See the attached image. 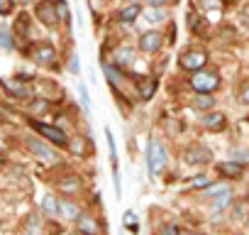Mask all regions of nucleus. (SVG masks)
Segmentation results:
<instances>
[{"label": "nucleus", "instance_id": "9d476101", "mask_svg": "<svg viewBox=\"0 0 249 235\" xmlns=\"http://www.w3.org/2000/svg\"><path fill=\"white\" fill-rule=\"evenodd\" d=\"M76 225H78V230H81L83 235H103L100 223H98L93 215H88V213H81V215L76 218Z\"/></svg>", "mask_w": 249, "mask_h": 235}, {"label": "nucleus", "instance_id": "a878e982", "mask_svg": "<svg viewBox=\"0 0 249 235\" xmlns=\"http://www.w3.org/2000/svg\"><path fill=\"white\" fill-rule=\"evenodd\" d=\"M122 223H124V228L132 230V233H137V230H140V223H137V213H135V211H124Z\"/></svg>", "mask_w": 249, "mask_h": 235}, {"label": "nucleus", "instance_id": "4be33fe9", "mask_svg": "<svg viewBox=\"0 0 249 235\" xmlns=\"http://www.w3.org/2000/svg\"><path fill=\"white\" fill-rule=\"evenodd\" d=\"M42 211H44L47 215H56V213H59V198L52 196V194H47V196L42 198Z\"/></svg>", "mask_w": 249, "mask_h": 235}, {"label": "nucleus", "instance_id": "a211bd4d", "mask_svg": "<svg viewBox=\"0 0 249 235\" xmlns=\"http://www.w3.org/2000/svg\"><path fill=\"white\" fill-rule=\"evenodd\" d=\"M140 13H142V8H140L137 3H132V5L122 8V10L117 13V20H120V22H135V20L140 18Z\"/></svg>", "mask_w": 249, "mask_h": 235}, {"label": "nucleus", "instance_id": "b1692460", "mask_svg": "<svg viewBox=\"0 0 249 235\" xmlns=\"http://www.w3.org/2000/svg\"><path fill=\"white\" fill-rule=\"evenodd\" d=\"M193 105H196L198 110H213L215 98H210V96H205V93H198V96L193 98Z\"/></svg>", "mask_w": 249, "mask_h": 235}, {"label": "nucleus", "instance_id": "72a5a7b5", "mask_svg": "<svg viewBox=\"0 0 249 235\" xmlns=\"http://www.w3.org/2000/svg\"><path fill=\"white\" fill-rule=\"evenodd\" d=\"M247 96H249V86H247V83H242V91H239V100H242V103H247V100H249Z\"/></svg>", "mask_w": 249, "mask_h": 235}, {"label": "nucleus", "instance_id": "2f4dec72", "mask_svg": "<svg viewBox=\"0 0 249 235\" xmlns=\"http://www.w3.org/2000/svg\"><path fill=\"white\" fill-rule=\"evenodd\" d=\"M13 10V0H0V15H8Z\"/></svg>", "mask_w": 249, "mask_h": 235}, {"label": "nucleus", "instance_id": "ddd939ff", "mask_svg": "<svg viewBox=\"0 0 249 235\" xmlns=\"http://www.w3.org/2000/svg\"><path fill=\"white\" fill-rule=\"evenodd\" d=\"M37 18L44 22V25H56V15H54V8H52V0H44V3L37 5Z\"/></svg>", "mask_w": 249, "mask_h": 235}, {"label": "nucleus", "instance_id": "4c0bfd02", "mask_svg": "<svg viewBox=\"0 0 249 235\" xmlns=\"http://www.w3.org/2000/svg\"><path fill=\"white\" fill-rule=\"evenodd\" d=\"M183 235H196V233H183Z\"/></svg>", "mask_w": 249, "mask_h": 235}, {"label": "nucleus", "instance_id": "f704fd0d", "mask_svg": "<svg viewBox=\"0 0 249 235\" xmlns=\"http://www.w3.org/2000/svg\"><path fill=\"white\" fill-rule=\"evenodd\" d=\"M71 150H73L76 155H83V145H81V140H78V137L71 142Z\"/></svg>", "mask_w": 249, "mask_h": 235}, {"label": "nucleus", "instance_id": "412c9836", "mask_svg": "<svg viewBox=\"0 0 249 235\" xmlns=\"http://www.w3.org/2000/svg\"><path fill=\"white\" fill-rule=\"evenodd\" d=\"M0 49H5V52L15 49V37L10 35V30L5 25H0Z\"/></svg>", "mask_w": 249, "mask_h": 235}, {"label": "nucleus", "instance_id": "1a4fd4ad", "mask_svg": "<svg viewBox=\"0 0 249 235\" xmlns=\"http://www.w3.org/2000/svg\"><path fill=\"white\" fill-rule=\"evenodd\" d=\"M213 159V152L208 147H200V145H193L186 150V162L188 164H208Z\"/></svg>", "mask_w": 249, "mask_h": 235}, {"label": "nucleus", "instance_id": "dca6fc26", "mask_svg": "<svg viewBox=\"0 0 249 235\" xmlns=\"http://www.w3.org/2000/svg\"><path fill=\"white\" fill-rule=\"evenodd\" d=\"M242 172H244V167H239V164H234V162H222V164H217V174H220V176L239 179Z\"/></svg>", "mask_w": 249, "mask_h": 235}, {"label": "nucleus", "instance_id": "5701e85b", "mask_svg": "<svg viewBox=\"0 0 249 235\" xmlns=\"http://www.w3.org/2000/svg\"><path fill=\"white\" fill-rule=\"evenodd\" d=\"M78 189H81V181H78L76 176H66V179L59 181V191H64V194H73V191H78Z\"/></svg>", "mask_w": 249, "mask_h": 235}, {"label": "nucleus", "instance_id": "f03ea898", "mask_svg": "<svg viewBox=\"0 0 249 235\" xmlns=\"http://www.w3.org/2000/svg\"><path fill=\"white\" fill-rule=\"evenodd\" d=\"M191 86H193V91L210 96V93H213V91L220 86V76H217V71L200 69V71H196V74L191 76Z\"/></svg>", "mask_w": 249, "mask_h": 235}, {"label": "nucleus", "instance_id": "2eb2a0df", "mask_svg": "<svg viewBox=\"0 0 249 235\" xmlns=\"http://www.w3.org/2000/svg\"><path fill=\"white\" fill-rule=\"evenodd\" d=\"M56 215H64V218H69V220H76V218L81 215V211H78V206H76L73 201L64 198V201H59V213H56Z\"/></svg>", "mask_w": 249, "mask_h": 235}, {"label": "nucleus", "instance_id": "c756f323", "mask_svg": "<svg viewBox=\"0 0 249 235\" xmlns=\"http://www.w3.org/2000/svg\"><path fill=\"white\" fill-rule=\"evenodd\" d=\"M147 18H149V22H161V20H164V10H157V8H149V13H147Z\"/></svg>", "mask_w": 249, "mask_h": 235}, {"label": "nucleus", "instance_id": "7ed1b4c3", "mask_svg": "<svg viewBox=\"0 0 249 235\" xmlns=\"http://www.w3.org/2000/svg\"><path fill=\"white\" fill-rule=\"evenodd\" d=\"M39 135H44L49 142H54L56 147H69V137L64 135V130H59L56 125H47V123H37V120H32L30 123Z\"/></svg>", "mask_w": 249, "mask_h": 235}, {"label": "nucleus", "instance_id": "7c9ffc66", "mask_svg": "<svg viewBox=\"0 0 249 235\" xmlns=\"http://www.w3.org/2000/svg\"><path fill=\"white\" fill-rule=\"evenodd\" d=\"M69 69H71L73 74H81V61H78V54H76V52H73L71 59H69Z\"/></svg>", "mask_w": 249, "mask_h": 235}, {"label": "nucleus", "instance_id": "6e6552de", "mask_svg": "<svg viewBox=\"0 0 249 235\" xmlns=\"http://www.w3.org/2000/svg\"><path fill=\"white\" fill-rule=\"evenodd\" d=\"M161 44H164V37H161L159 32H144V35L140 37V49H142V52H147V54L159 52V49H161Z\"/></svg>", "mask_w": 249, "mask_h": 235}, {"label": "nucleus", "instance_id": "58836bf2", "mask_svg": "<svg viewBox=\"0 0 249 235\" xmlns=\"http://www.w3.org/2000/svg\"><path fill=\"white\" fill-rule=\"evenodd\" d=\"M222 3H232V0H222Z\"/></svg>", "mask_w": 249, "mask_h": 235}, {"label": "nucleus", "instance_id": "f257e3e1", "mask_svg": "<svg viewBox=\"0 0 249 235\" xmlns=\"http://www.w3.org/2000/svg\"><path fill=\"white\" fill-rule=\"evenodd\" d=\"M169 167V150L159 140H149L147 145V172L149 176H159Z\"/></svg>", "mask_w": 249, "mask_h": 235}, {"label": "nucleus", "instance_id": "39448f33", "mask_svg": "<svg viewBox=\"0 0 249 235\" xmlns=\"http://www.w3.org/2000/svg\"><path fill=\"white\" fill-rule=\"evenodd\" d=\"M27 76H22L20 81H10V78H0V83H3V88L8 91V93H13V96H18V98H32V88L27 86Z\"/></svg>", "mask_w": 249, "mask_h": 235}, {"label": "nucleus", "instance_id": "4468645a", "mask_svg": "<svg viewBox=\"0 0 249 235\" xmlns=\"http://www.w3.org/2000/svg\"><path fill=\"white\" fill-rule=\"evenodd\" d=\"M203 125L208 128V130H222L225 125H227V118H225V113H208L205 118H203Z\"/></svg>", "mask_w": 249, "mask_h": 235}, {"label": "nucleus", "instance_id": "f3484780", "mask_svg": "<svg viewBox=\"0 0 249 235\" xmlns=\"http://www.w3.org/2000/svg\"><path fill=\"white\" fill-rule=\"evenodd\" d=\"M22 235H42V218L39 215H27L25 225H22Z\"/></svg>", "mask_w": 249, "mask_h": 235}, {"label": "nucleus", "instance_id": "423d86ee", "mask_svg": "<svg viewBox=\"0 0 249 235\" xmlns=\"http://www.w3.org/2000/svg\"><path fill=\"white\" fill-rule=\"evenodd\" d=\"M135 64V49L132 47H117L112 52V66L115 69H130Z\"/></svg>", "mask_w": 249, "mask_h": 235}, {"label": "nucleus", "instance_id": "6ab92c4d", "mask_svg": "<svg viewBox=\"0 0 249 235\" xmlns=\"http://www.w3.org/2000/svg\"><path fill=\"white\" fill-rule=\"evenodd\" d=\"M103 74H105V78L110 81V86H120L122 83V71L120 69H115L112 64H107V61H103Z\"/></svg>", "mask_w": 249, "mask_h": 235}, {"label": "nucleus", "instance_id": "bb28decb", "mask_svg": "<svg viewBox=\"0 0 249 235\" xmlns=\"http://www.w3.org/2000/svg\"><path fill=\"white\" fill-rule=\"evenodd\" d=\"M230 203H232V191H227V194H222V196H217V198H215V203H213V213L225 211Z\"/></svg>", "mask_w": 249, "mask_h": 235}, {"label": "nucleus", "instance_id": "f8f14e48", "mask_svg": "<svg viewBox=\"0 0 249 235\" xmlns=\"http://www.w3.org/2000/svg\"><path fill=\"white\" fill-rule=\"evenodd\" d=\"M27 147H30V152H35L39 159H47V162H52V159H56V155H54V150L49 147V145H44L42 140H27Z\"/></svg>", "mask_w": 249, "mask_h": 235}, {"label": "nucleus", "instance_id": "473e14b6", "mask_svg": "<svg viewBox=\"0 0 249 235\" xmlns=\"http://www.w3.org/2000/svg\"><path fill=\"white\" fill-rule=\"evenodd\" d=\"M161 235H178V228L176 225H164L161 228Z\"/></svg>", "mask_w": 249, "mask_h": 235}, {"label": "nucleus", "instance_id": "cd10ccee", "mask_svg": "<svg viewBox=\"0 0 249 235\" xmlns=\"http://www.w3.org/2000/svg\"><path fill=\"white\" fill-rule=\"evenodd\" d=\"M210 184H213V176H210V174H198L196 179H191L188 186H191V189H208Z\"/></svg>", "mask_w": 249, "mask_h": 235}, {"label": "nucleus", "instance_id": "aec40b11", "mask_svg": "<svg viewBox=\"0 0 249 235\" xmlns=\"http://www.w3.org/2000/svg\"><path fill=\"white\" fill-rule=\"evenodd\" d=\"M52 8H54V15H56V22H69V5L66 0H52Z\"/></svg>", "mask_w": 249, "mask_h": 235}, {"label": "nucleus", "instance_id": "9b49d317", "mask_svg": "<svg viewBox=\"0 0 249 235\" xmlns=\"http://www.w3.org/2000/svg\"><path fill=\"white\" fill-rule=\"evenodd\" d=\"M135 86H137V93H140V98H142V100H149V98L157 93V78H149V76H137Z\"/></svg>", "mask_w": 249, "mask_h": 235}, {"label": "nucleus", "instance_id": "0eeeda50", "mask_svg": "<svg viewBox=\"0 0 249 235\" xmlns=\"http://www.w3.org/2000/svg\"><path fill=\"white\" fill-rule=\"evenodd\" d=\"M32 59H35L37 64H42V66H49V64L56 61V49H54L52 44H37V47L32 49Z\"/></svg>", "mask_w": 249, "mask_h": 235}, {"label": "nucleus", "instance_id": "e433bc0d", "mask_svg": "<svg viewBox=\"0 0 249 235\" xmlns=\"http://www.w3.org/2000/svg\"><path fill=\"white\" fill-rule=\"evenodd\" d=\"M188 27L191 30H198V15H188Z\"/></svg>", "mask_w": 249, "mask_h": 235}, {"label": "nucleus", "instance_id": "393cba45", "mask_svg": "<svg viewBox=\"0 0 249 235\" xmlns=\"http://www.w3.org/2000/svg\"><path fill=\"white\" fill-rule=\"evenodd\" d=\"M227 191H230L227 184H210L208 189H203V194H205L208 198H217V196H222V194H227Z\"/></svg>", "mask_w": 249, "mask_h": 235}, {"label": "nucleus", "instance_id": "c85d7f7f", "mask_svg": "<svg viewBox=\"0 0 249 235\" xmlns=\"http://www.w3.org/2000/svg\"><path fill=\"white\" fill-rule=\"evenodd\" d=\"M78 98H81L83 110H88V108H90V98H88V88H86L83 83H78Z\"/></svg>", "mask_w": 249, "mask_h": 235}, {"label": "nucleus", "instance_id": "20e7f679", "mask_svg": "<svg viewBox=\"0 0 249 235\" xmlns=\"http://www.w3.org/2000/svg\"><path fill=\"white\" fill-rule=\"evenodd\" d=\"M205 61H208V54L203 52V49H186L183 54H181V59H178V64L186 69V71H200L203 66H205Z\"/></svg>", "mask_w": 249, "mask_h": 235}, {"label": "nucleus", "instance_id": "c9c22d12", "mask_svg": "<svg viewBox=\"0 0 249 235\" xmlns=\"http://www.w3.org/2000/svg\"><path fill=\"white\" fill-rule=\"evenodd\" d=\"M147 3H149V8H157L159 10V8H164L169 3V0H147Z\"/></svg>", "mask_w": 249, "mask_h": 235}]
</instances>
